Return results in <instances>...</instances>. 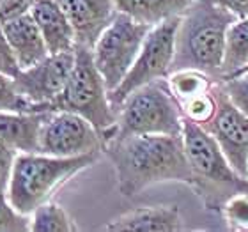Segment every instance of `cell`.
<instances>
[{"label": "cell", "mask_w": 248, "mask_h": 232, "mask_svg": "<svg viewBox=\"0 0 248 232\" xmlns=\"http://www.w3.org/2000/svg\"><path fill=\"white\" fill-rule=\"evenodd\" d=\"M103 153L114 165L117 188L124 197H133L165 181H179L190 188L193 185L181 135H131L112 139L103 145Z\"/></svg>", "instance_id": "6da1fadb"}, {"label": "cell", "mask_w": 248, "mask_h": 232, "mask_svg": "<svg viewBox=\"0 0 248 232\" xmlns=\"http://www.w3.org/2000/svg\"><path fill=\"white\" fill-rule=\"evenodd\" d=\"M232 21L236 16L215 4V0H195L181 16L172 71L199 69L223 80L225 34Z\"/></svg>", "instance_id": "7a4b0ae2"}, {"label": "cell", "mask_w": 248, "mask_h": 232, "mask_svg": "<svg viewBox=\"0 0 248 232\" xmlns=\"http://www.w3.org/2000/svg\"><path fill=\"white\" fill-rule=\"evenodd\" d=\"M101 153L82 156H52L43 153H18L7 185V199L23 215H32L48 202L67 181L93 167Z\"/></svg>", "instance_id": "3957f363"}, {"label": "cell", "mask_w": 248, "mask_h": 232, "mask_svg": "<svg viewBox=\"0 0 248 232\" xmlns=\"http://www.w3.org/2000/svg\"><path fill=\"white\" fill-rule=\"evenodd\" d=\"M183 147L193 174L191 190L209 211H222L223 204L239 191H248V177L234 170L206 128L183 119Z\"/></svg>", "instance_id": "277c9868"}, {"label": "cell", "mask_w": 248, "mask_h": 232, "mask_svg": "<svg viewBox=\"0 0 248 232\" xmlns=\"http://www.w3.org/2000/svg\"><path fill=\"white\" fill-rule=\"evenodd\" d=\"M50 112H73L85 117L98 129L103 145L114 135L117 124V112L108 98V89L99 69L94 64L93 50L85 46H75V66L66 87L53 99Z\"/></svg>", "instance_id": "5b68a950"}, {"label": "cell", "mask_w": 248, "mask_h": 232, "mask_svg": "<svg viewBox=\"0 0 248 232\" xmlns=\"http://www.w3.org/2000/svg\"><path fill=\"white\" fill-rule=\"evenodd\" d=\"M183 131V115L167 78L137 89L117 108V124L112 139L131 135H172Z\"/></svg>", "instance_id": "8992f818"}, {"label": "cell", "mask_w": 248, "mask_h": 232, "mask_svg": "<svg viewBox=\"0 0 248 232\" xmlns=\"http://www.w3.org/2000/svg\"><path fill=\"white\" fill-rule=\"evenodd\" d=\"M179 23H181V16H176V18L161 21L149 31L128 75L112 93H108L110 103L115 112L133 91L151 82L167 78L172 73Z\"/></svg>", "instance_id": "52a82bcc"}, {"label": "cell", "mask_w": 248, "mask_h": 232, "mask_svg": "<svg viewBox=\"0 0 248 232\" xmlns=\"http://www.w3.org/2000/svg\"><path fill=\"white\" fill-rule=\"evenodd\" d=\"M151 29L153 27L147 23H140L131 16L117 13L99 36L93 46V59L108 93H112L128 75Z\"/></svg>", "instance_id": "ba28073f"}, {"label": "cell", "mask_w": 248, "mask_h": 232, "mask_svg": "<svg viewBox=\"0 0 248 232\" xmlns=\"http://www.w3.org/2000/svg\"><path fill=\"white\" fill-rule=\"evenodd\" d=\"M39 153L62 158L103 153V139L82 115L64 110L48 112L39 133Z\"/></svg>", "instance_id": "9c48e42d"}, {"label": "cell", "mask_w": 248, "mask_h": 232, "mask_svg": "<svg viewBox=\"0 0 248 232\" xmlns=\"http://www.w3.org/2000/svg\"><path fill=\"white\" fill-rule=\"evenodd\" d=\"M75 66V50L50 53L15 77L16 91L34 105V112H50L48 107L64 91Z\"/></svg>", "instance_id": "30bf717a"}, {"label": "cell", "mask_w": 248, "mask_h": 232, "mask_svg": "<svg viewBox=\"0 0 248 232\" xmlns=\"http://www.w3.org/2000/svg\"><path fill=\"white\" fill-rule=\"evenodd\" d=\"M215 96L218 101L217 114L206 126L215 137L234 170L243 177L248 175V115L239 110L229 98L222 80L215 83Z\"/></svg>", "instance_id": "8fae6325"}, {"label": "cell", "mask_w": 248, "mask_h": 232, "mask_svg": "<svg viewBox=\"0 0 248 232\" xmlns=\"http://www.w3.org/2000/svg\"><path fill=\"white\" fill-rule=\"evenodd\" d=\"M73 25L78 46L91 48L117 16L114 0H55Z\"/></svg>", "instance_id": "7c38bea8"}, {"label": "cell", "mask_w": 248, "mask_h": 232, "mask_svg": "<svg viewBox=\"0 0 248 232\" xmlns=\"http://www.w3.org/2000/svg\"><path fill=\"white\" fill-rule=\"evenodd\" d=\"M5 37L21 69L32 67L50 55L41 31L31 13L2 21Z\"/></svg>", "instance_id": "4fadbf2b"}, {"label": "cell", "mask_w": 248, "mask_h": 232, "mask_svg": "<svg viewBox=\"0 0 248 232\" xmlns=\"http://www.w3.org/2000/svg\"><path fill=\"white\" fill-rule=\"evenodd\" d=\"M185 229L181 213L174 206L139 207L114 218L105 231L110 232H177Z\"/></svg>", "instance_id": "5bb4252c"}, {"label": "cell", "mask_w": 248, "mask_h": 232, "mask_svg": "<svg viewBox=\"0 0 248 232\" xmlns=\"http://www.w3.org/2000/svg\"><path fill=\"white\" fill-rule=\"evenodd\" d=\"M31 15L45 37L48 52L62 53L75 50L77 39L73 25L55 0H36Z\"/></svg>", "instance_id": "9a60e30c"}, {"label": "cell", "mask_w": 248, "mask_h": 232, "mask_svg": "<svg viewBox=\"0 0 248 232\" xmlns=\"http://www.w3.org/2000/svg\"><path fill=\"white\" fill-rule=\"evenodd\" d=\"M46 114L0 110V140L16 153H39V133Z\"/></svg>", "instance_id": "2e32d148"}, {"label": "cell", "mask_w": 248, "mask_h": 232, "mask_svg": "<svg viewBox=\"0 0 248 232\" xmlns=\"http://www.w3.org/2000/svg\"><path fill=\"white\" fill-rule=\"evenodd\" d=\"M193 2L195 0H114L119 13L151 27L183 16Z\"/></svg>", "instance_id": "e0dca14e"}, {"label": "cell", "mask_w": 248, "mask_h": 232, "mask_svg": "<svg viewBox=\"0 0 248 232\" xmlns=\"http://www.w3.org/2000/svg\"><path fill=\"white\" fill-rule=\"evenodd\" d=\"M248 64V18H236L225 34L222 75L223 78L236 77Z\"/></svg>", "instance_id": "ac0fdd59"}, {"label": "cell", "mask_w": 248, "mask_h": 232, "mask_svg": "<svg viewBox=\"0 0 248 232\" xmlns=\"http://www.w3.org/2000/svg\"><path fill=\"white\" fill-rule=\"evenodd\" d=\"M217 82L220 80L213 78L211 75L204 71H199V69H177L167 77V85L177 103L193 98L197 94L211 91Z\"/></svg>", "instance_id": "d6986e66"}, {"label": "cell", "mask_w": 248, "mask_h": 232, "mask_svg": "<svg viewBox=\"0 0 248 232\" xmlns=\"http://www.w3.org/2000/svg\"><path fill=\"white\" fill-rule=\"evenodd\" d=\"M32 232H75L77 225L64 207L48 201L31 215Z\"/></svg>", "instance_id": "ffe728a7"}, {"label": "cell", "mask_w": 248, "mask_h": 232, "mask_svg": "<svg viewBox=\"0 0 248 232\" xmlns=\"http://www.w3.org/2000/svg\"><path fill=\"white\" fill-rule=\"evenodd\" d=\"M213 89H215V85H213ZM213 89L207 91V93L197 94L193 98L177 103L179 105V110H181L183 119H188L191 123L201 124V126H206L213 119V115L217 114L218 108V101Z\"/></svg>", "instance_id": "44dd1931"}, {"label": "cell", "mask_w": 248, "mask_h": 232, "mask_svg": "<svg viewBox=\"0 0 248 232\" xmlns=\"http://www.w3.org/2000/svg\"><path fill=\"white\" fill-rule=\"evenodd\" d=\"M222 215L229 229L232 231H248V191L234 193L222 207Z\"/></svg>", "instance_id": "7402d4cb"}, {"label": "cell", "mask_w": 248, "mask_h": 232, "mask_svg": "<svg viewBox=\"0 0 248 232\" xmlns=\"http://www.w3.org/2000/svg\"><path fill=\"white\" fill-rule=\"evenodd\" d=\"M0 110L7 112H34V105L27 101L15 85V78L0 71Z\"/></svg>", "instance_id": "603a6c76"}, {"label": "cell", "mask_w": 248, "mask_h": 232, "mask_svg": "<svg viewBox=\"0 0 248 232\" xmlns=\"http://www.w3.org/2000/svg\"><path fill=\"white\" fill-rule=\"evenodd\" d=\"M31 231V215H23L9 202L7 193L0 191V232Z\"/></svg>", "instance_id": "cb8c5ba5"}, {"label": "cell", "mask_w": 248, "mask_h": 232, "mask_svg": "<svg viewBox=\"0 0 248 232\" xmlns=\"http://www.w3.org/2000/svg\"><path fill=\"white\" fill-rule=\"evenodd\" d=\"M222 83L229 98L232 99V103L248 115V71L241 73L238 77L223 78Z\"/></svg>", "instance_id": "d4e9b609"}, {"label": "cell", "mask_w": 248, "mask_h": 232, "mask_svg": "<svg viewBox=\"0 0 248 232\" xmlns=\"http://www.w3.org/2000/svg\"><path fill=\"white\" fill-rule=\"evenodd\" d=\"M0 71L5 73V75H9V77H13V78L18 77V73L21 71L20 64H18L15 53H13L9 43H7L2 21H0Z\"/></svg>", "instance_id": "484cf974"}, {"label": "cell", "mask_w": 248, "mask_h": 232, "mask_svg": "<svg viewBox=\"0 0 248 232\" xmlns=\"http://www.w3.org/2000/svg\"><path fill=\"white\" fill-rule=\"evenodd\" d=\"M16 156H18V153L0 140V191L7 190Z\"/></svg>", "instance_id": "4316f807"}, {"label": "cell", "mask_w": 248, "mask_h": 232, "mask_svg": "<svg viewBox=\"0 0 248 232\" xmlns=\"http://www.w3.org/2000/svg\"><path fill=\"white\" fill-rule=\"evenodd\" d=\"M34 4H36V0H2V4H0V21L31 13Z\"/></svg>", "instance_id": "83f0119b"}, {"label": "cell", "mask_w": 248, "mask_h": 232, "mask_svg": "<svg viewBox=\"0 0 248 232\" xmlns=\"http://www.w3.org/2000/svg\"><path fill=\"white\" fill-rule=\"evenodd\" d=\"M215 4L229 11L236 18H248V0H215Z\"/></svg>", "instance_id": "f1b7e54d"}, {"label": "cell", "mask_w": 248, "mask_h": 232, "mask_svg": "<svg viewBox=\"0 0 248 232\" xmlns=\"http://www.w3.org/2000/svg\"><path fill=\"white\" fill-rule=\"evenodd\" d=\"M248 71V64H247V66H245V69H243V71H241V73H247ZM241 73H239V75H241ZM236 77H238V75H236Z\"/></svg>", "instance_id": "f546056e"}, {"label": "cell", "mask_w": 248, "mask_h": 232, "mask_svg": "<svg viewBox=\"0 0 248 232\" xmlns=\"http://www.w3.org/2000/svg\"><path fill=\"white\" fill-rule=\"evenodd\" d=\"M0 4H2V0H0Z\"/></svg>", "instance_id": "4dcf8cb0"}, {"label": "cell", "mask_w": 248, "mask_h": 232, "mask_svg": "<svg viewBox=\"0 0 248 232\" xmlns=\"http://www.w3.org/2000/svg\"><path fill=\"white\" fill-rule=\"evenodd\" d=\"M247 177H248V175H247Z\"/></svg>", "instance_id": "1f68e13d"}]
</instances>
